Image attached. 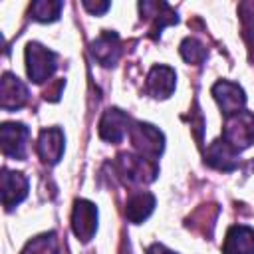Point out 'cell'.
<instances>
[{"instance_id":"obj_1","label":"cell","mask_w":254,"mask_h":254,"mask_svg":"<svg viewBox=\"0 0 254 254\" xmlns=\"http://www.w3.org/2000/svg\"><path fill=\"white\" fill-rule=\"evenodd\" d=\"M115 169L125 185H149L157 179L159 167L157 161L145 159L135 153H119L115 161Z\"/></svg>"},{"instance_id":"obj_2","label":"cell","mask_w":254,"mask_h":254,"mask_svg":"<svg viewBox=\"0 0 254 254\" xmlns=\"http://www.w3.org/2000/svg\"><path fill=\"white\" fill-rule=\"evenodd\" d=\"M222 139L238 153L252 147L254 145V113L240 111L236 115L226 117L222 127Z\"/></svg>"},{"instance_id":"obj_3","label":"cell","mask_w":254,"mask_h":254,"mask_svg":"<svg viewBox=\"0 0 254 254\" xmlns=\"http://www.w3.org/2000/svg\"><path fill=\"white\" fill-rule=\"evenodd\" d=\"M24 56H26L28 77L34 83H44L54 75V71L58 67V58L52 50H48L46 46H42L38 42H30L26 46Z\"/></svg>"},{"instance_id":"obj_4","label":"cell","mask_w":254,"mask_h":254,"mask_svg":"<svg viewBox=\"0 0 254 254\" xmlns=\"http://www.w3.org/2000/svg\"><path fill=\"white\" fill-rule=\"evenodd\" d=\"M129 137L131 143L137 151V155L157 161L165 149V135L151 123H143V121H135L129 129Z\"/></svg>"},{"instance_id":"obj_5","label":"cell","mask_w":254,"mask_h":254,"mask_svg":"<svg viewBox=\"0 0 254 254\" xmlns=\"http://www.w3.org/2000/svg\"><path fill=\"white\" fill-rule=\"evenodd\" d=\"M212 97L218 103L224 117H230V115H236V113L244 111L246 95H244V89L234 81L218 79L212 85Z\"/></svg>"},{"instance_id":"obj_6","label":"cell","mask_w":254,"mask_h":254,"mask_svg":"<svg viewBox=\"0 0 254 254\" xmlns=\"http://www.w3.org/2000/svg\"><path fill=\"white\" fill-rule=\"evenodd\" d=\"M28 135H30V131L24 123H18V121L2 123V127H0L2 153L10 159L22 161L26 157V149H28Z\"/></svg>"},{"instance_id":"obj_7","label":"cell","mask_w":254,"mask_h":254,"mask_svg":"<svg viewBox=\"0 0 254 254\" xmlns=\"http://www.w3.org/2000/svg\"><path fill=\"white\" fill-rule=\"evenodd\" d=\"M71 230L81 242H89L97 230V206L85 198H77L71 210Z\"/></svg>"},{"instance_id":"obj_8","label":"cell","mask_w":254,"mask_h":254,"mask_svg":"<svg viewBox=\"0 0 254 254\" xmlns=\"http://www.w3.org/2000/svg\"><path fill=\"white\" fill-rule=\"evenodd\" d=\"M89 52L93 56V60L97 64H101L103 67H111L119 62L121 58V42L119 36L111 30L101 32L91 44H89Z\"/></svg>"},{"instance_id":"obj_9","label":"cell","mask_w":254,"mask_h":254,"mask_svg":"<svg viewBox=\"0 0 254 254\" xmlns=\"http://www.w3.org/2000/svg\"><path fill=\"white\" fill-rule=\"evenodd\" d=\"M28 87L20 77L6 71L0 79V107L4 111H16L28 101Z\"/></svg>"},{"instance_id":"obj_10","label":"cell","mask_w":254,"mask_h":254,"mask_svg":"<svg viewBox=\"0 0 254 254\" xmlns=\"http://www.w3.org/2000/svg\"><path fill=\"white\" fill-rule=\"evenodd\" d=\"M0 190H2V204L6 210H12L28 196V179L18 171H2L0 177Z\"/></svg>"},{"instance_id":"obj_11","label":"cell","mask_w":254,"mask_h":254,"mask_svg":"<svg viewBox=\"0 0 254 254\" xmlns=\"http://www.w3.org/2000/svg\"><path fill=\"white\" fill-rule=\"evenodd\" d=\"M129 123L131 121H129V115L127 113H123L117 107H111L99 119V127H97L99 137L103 141H107V143H119L129 133V129H131Z\"/></svg>"},{"instance_id":"obj_12","label":"cell","mask_w":254,"mask_h":254,"mask_svg":"<svg viewBox=\"0 0 254 254\" xmlns=\"http://www.w3.org/2000/svg\"><path fill=\"white\" fill-rule=\"evenodd\" d=\"M147 93L155 99H167L173 95L177 87V73L169 65H153L151 71L147 73Z\"/></svg>"},{"instance_id":"obj_13","label":"cell","mask_w":254,"mask_h":254,"mask_svg":"<svg viewBox=\"0 0 254 254\" xmlns=\"http://www.w3.org/2000/svg\"><path fill=\"white\" fill-rule=\"evenodd\" d=\"M64 143H65V137H64V131L60 127L42 129L38 135V143H36L40 159L46 165H56L64 155Z\"/></svg>"},{"instance_id":"obj_14","label":"cell","mask_w":254,"mask_h":254,"mask_svg":"<svg viewBox=\"0 0 254 254\" xmlns=\"http://www.w3.org/2000/svg\"><path fill=\"white\" fill-rule=\"evenodd\" d=\"M204 161L208 167L216 169V171H224V173H230L238 167V151H234L222 137L212 141L208 147H206V153H204Z\"/></svg>"},{"instance_id":"obj_15","label":"cell","mask_w":254,"mask_h":254,"mask_svg":"<svg viewBox=\"0 0 254 254\" xmlns=\"http://www.w3.org/2000/svg\"><path fill=\"white\" fill-rule=\"evenodd\" d=\"M222 254H254V228L244 224H234L228 228Z\"/></svg>"},{"instance_id":"obj_16","label":"cell","mask_w":254,"mask_h":254,"mask_svg":"<svg viewBox=\"0 0 254 254\" xmlns=\"http://www.w3.org/2000/svg\"><path fill=\"white\" fill-rule=\"evenodd\" d=\"M139 10H141V18L145 16V18H149L153 22L151 24V34L153 36H161V30L165 26H171V24L179 22L177 14L165 2H141Z\"/></svg>"},{"instance_id":"obj_17","label":"cell","mask_w":254,"mask_h":254,"mask_svg":"<svg viewBox=\"0 0 254 254\" xmlns=\"http://www.w3.org/2000/svg\"><path fill=\"white\" fill-rule=\"evenodd\" d=\"M155 210V196L149 190H135L125 202V216L133 224H141Z\"/></svg>"},{"instance_id":"obj_18","label":"cell","mask_w":254,"mask_h":254,"mask_svg":"<svg viewBox=\"0 0 254 254\" xmlns=\"http://www.w3.org/2000/svg\"><path fill=\"white\" fill-rule=\"evenodd\" d=\"M62 8H64V2L60 0H36L30 6V14L38 22H56L60 18Z\"/></svg>"},{"instance_id":"obj_19","label":"cell","mask_w":254,"mask_h":254,"mask_svg":"<svg viewBox=\"0 0 254 254\" xmlns=\"http://www.w3.org/2000/svg\"><path fill=\"white\" fill-rule=\"evenodd\" d=\"M22 254H58V238L54 232H44L26 242Z\"/></svg>"},{"instance_id":"obj_20","label":"cell","mask_w":254,"mask_h":254,"mask_svg":"<svg viewBox=\"0 0 254 254\" xmlns=\"http://www.w3.org/2000/svg\"><path fill=\"white\" fill-rule=\"evenodd\" d=\"M179 52H181L183 60H185L187 64H192V65H200V64L206 60V56H208L204 44L198 42L196 38H185V40L181 42Z\"/></svg>"},{"instance_id":"obj_21","label":"cell","mask_w":254,"mask_h":254,"mask_svg":"<svg viewBox=\"0 0 254 254\" xmlns=\"http://www.w3.org/2000/svg\"><path fill=\"white\" fill-rule=\"evenodd\" d=\"M65 87V81L64 79H56L46 91H44V97L48 99V101H58L60 99V95H62V89Z\"/></svg>"},{"instance_id":"obj_22","label":"cell","mask_w":254,"mask_h":254,"mask_svg":"<svg viewBox=\"0 0 254 254\" xmlns=\"http://www.w3.org/2000/svg\"><path fill=\"white\" fill-rule=\"evenodd\" d=\"M83 6H85V10H89L91 14L99 16V14H105V12L109 10L111 4H109V2H89V0H85Z\"/></svg>"},{"instance_id":"obj_23","label":"cell","mask_w":254,"mask_h":254,"mask_svg":"<svg viewBox=\"0 0 254 254\" xmlns=\"http://www.w3.org/2000/svg\"><path fill=\"white\" fill-rule=\"evenodd\" d=\"M147 254H177V252H173V250H169L167 246L155 242V244H151V246L147 248Z\"/></svg>"},{"instance_id":"obj_24","label":"cell","mask_w":254,"mask_h":254,"mask_svg":"<svg viewBox=\"0 0 254 254\" xmlns=\"http://www.w3.org/2000/svg\"><path fill=\"white\" fill-rule=\"evenodd\" d=\"M252 167H254V161H252Z\"/></svg>"}]
</instances>
